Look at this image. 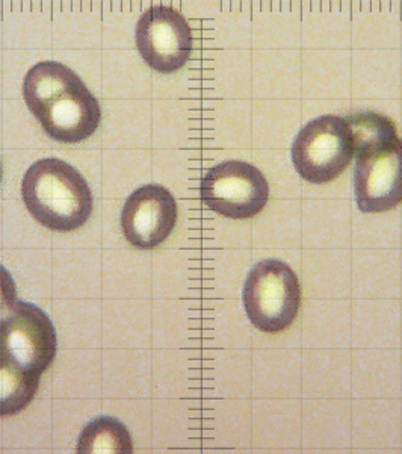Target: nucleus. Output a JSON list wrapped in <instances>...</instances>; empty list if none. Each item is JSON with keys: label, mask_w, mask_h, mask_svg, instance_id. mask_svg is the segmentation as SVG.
<instances>
[{"label": "nucleus", "mask_w": 402, "mask_h": 454, "mask_svg": "<svg viewBox=\"0 0 402 454\" xmlns=\"http://www.w3.org/2000/svg\"><path fill=\"white\" fill-rule=\"evenodd\" d=\"M23 98L46 134L61 143L87 140L102 121L97 98L61 62L35 64L23 81Z\"/></svg>", "instance_id": "1"}, {"label": "nucleus", "mask_w": 402, "mask_h": 454, "mask_svg": "<svg viewBox=\"0 0 402 454\" xmlns=\"http://www.w3.org/2000/svg\"><path fill=\"white\" fill-rule=\"evenodd\" d=\"M21 196L32 217L55 232L78 231L93 212V194L85 177L58 158H44L29 167Z\"/></svg>", "instance_id": "2"}, {"label": "nucleus", "mask_w": 402, "mask_h": 454, "mask_svg": "<svg viewBox=\"0 0 402 454\" xmlns=\"http://www.w3.org/2000/svg\"><path fill=\"white\" fill-rule=\"evenodd\" d=\"M243 299L248 318L259 331L279 333L298 315L301 286L289 265L279 259H265L248 274Z\"/></svg>", "instance_id": "3"}, {"label": "nucleus", "mask_w": 402, "mask_h": 454, "mask_svg": "<svg viewBox=\"0 0 402 454\" xmlns=\"http://www.w3.org/2000/svg\"><path fill=\"white\" fill-rule=\"evenodd\" d=\"M354 145L345 119L322 115L299 130L292 145V162L298 175L316 185L329 184L350 166Z\"/></svg>", "instance_id": "4"}, {"label": "nucleus", "mask_w": 402, "mask_h": 454, "mask_svg": "<svg viewBox=\"0 0 402 454\" xmlns=\"http://www.w3.org/2000/svg\"><path fill=\"white\" fill-rule=\"evenodd\" d=\"M201 199L222 217L247 220L267 207L269 185L262 171L245 160H224L203 177Z\"/></svg>", "instance_id": "5"}, {"label": "nucleus", "mask_w": 402, "mask_h": 454, "mask_svg": "<svg viewBox=\"0 0 402 454\" xmlns=\"http://www.w3.org/2000/svg\"><path fill=\"white\" fill-rule=\"evenodd\" d=\"M57 351V331L46 312L27 301H16L0 323V355L27 372L43 374Z\"/></svg>", "instance_id": "6"}, {"label": "nucleus", "mask_w": 402, "mask_h": 454, "mask_svg": "<svg viewBox=\"0 0 402 454\" xmlns=\"http://www.w3.org/2000/svg\"><path fill=\"white\" fill-rule=\"evenodd\" d=\"M136 49L145 64L162 74L181 70L191 57L194 40L185 17L171 6H151L135 29Z\"/></svg>", "instance_id": "7"}, {"label": "nucleus", "mask_w": 402, "mask_h": 454, "mask_svg": "<svg viewBox=\"0 0 402 454\" xmlns=\"http://www.w3.org/2000/svg\"><path fill=\"white\" fill-rule=\"evenodd\" d=\"M354 194L361 212L390 211L402 201V140L356 156Z\"/></svg>", "instance_id": "8"}, {"label": "nucleus", "mask_w": 402, "mask_h": 454, "mask_svg": "<svg viewBox=\"0 0 402 454\" xmlns=\"http://www.w3.org/2000/svg\"><path fill=\"white\" fill-rule=\"evenodd\" d=\"M177 223V203L166 186H141L130 194L121 212L124 237L141 250L158 247Z\"/></svg>", "instance_id": "9"}, {"label": "nucleus", "mask_w": 402, "mask_h": 454, "mask_svg": "<svg viewBox=\"0 0 402 454\" xmlns=\"http://www.w3.org/2000/svg\"><path fill=\"white\" fill-rule=\"evenodd\" d=\"M40 376L0 355V417L16 415L31 404Z\"/></svg>", "instance_id": "10"}, {"label": "nucleus", "mask_w": 402, "mask_h": 454, "mask_svg": "<svg viewBox=\"0 0 402 454\" xmlns=\"http://www.w3.org/2000/svg\"><path fill=\"white\" fill-rule=\"evenodd\" d=\"M79 454H130L134 442L129 430L119 419L100 417L87 424L78 442Z\"/></svg>", "instance_id": "11"}, {"label": "nucleus", "mask_w": 402, "mask_h": 454, "mask_svg": "<svg viewBox=\"0 0 402 454\" xmlns=\"http://www.w3.org/2000/svg\"><path fill=\"white\" fill-rule=\"evenodd\" d=\"M346 124L351 130L354 156L360 155L367 150L375 149L380 145H389L399 138L397 126L392 120L382 114L357 113L345 117Z\"/></svg>", "instance_id": "12"}, {"label": "nucleus", "mask_w": 402, "mask_h": 454, "mask_svg": "<svg viewBox=\"0 0 402 454\" xmlns=\"http://www.w3.org/2000/svg\"><path fill=\"white\" fill-rule=\"evenodd\" d=\"M17 301L16 282L10 271L0 265V323L5 320Z\"/></svg>", "instance_id": "13"}, {"label": "nucleus", "mask_w": 402, "mask_h": 454, "mask_svg": "<svg viewBox=\"0 0 402 454\" xmlns=\"http://www.w3.org/2000/svg\"><path fill=\"white\" fill-rule=\"evenodd\" d=\"M0 181H2V164H0Z\"/></svg>", "instance_id": "14"}]
</instances>
